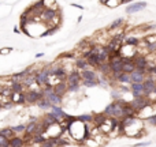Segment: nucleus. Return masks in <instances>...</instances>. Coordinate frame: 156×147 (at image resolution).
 <instances>
[{
  "label": "nucleus",
  "instance_id": "49",
  "mask_svg": "<svg viewBox=\"0 0 156 147\" xmlns=\"http://www.w3.org/2000/svg\"><path fill=\"white\" fill-rule=\"evenodd\" d=\"M2 109H3V103L0 102V110H2Z\"/></svg>",
  "mask_w": 156,
  "mask_h": 147
},
{
  "label": "nucleus",
  "instance_id": "31",
  "mask_svg": "<svg viewBox=\"0 0 156 147\" xmlns=\"http://www.w3.org/2000/svg\"><path fill=\"white\" fill-rule=\"evenodd\" d=\"M123 22H125V21H123V18H119V19H116V21H114V22H112L111 24H109V27H108V29H109V30L118 29V27H119V26H122V24H123Z\"/></svg>",
  "mask_w": 156,
  "mask_h": 147
},
{
  "label": "nucleus",
  "instance_id": "33",
  "mask_svg": "<svg viewBox=\"0 0 156 147\" xmlns=\"http://www.w3.org/2000/svg\"><path fill=\"white\" fill-rule=\"evenodd\" d=\"M144 42L145 44H156V33H153V34H148L147 37L144 38Z\"/></svg>",
  "mask_w": 156,
  "mask_h": 147
},
{
  "label": "nucleus",
  "instance_id": "15",
  "mask_svg": "<svg viewBox=\"0 0 156 147\" xmlns=\"http://www.w3.org/2000/svg\"><path fill=\"white\" fill-rule=\"evenodd\" d=\"M45 100H48V102L51 103V105L60 106V103H62V97H60V95H57V94H55V93H52L51 95H48Z\"/></svg>",
  "mask_w": 156,
  "mask_h": 147
},
{
  "label": "nucleus",
  "instance_id": "6",
  "mask_svg": "<svg viewBox=\"0 0 156 147\" xmlns=\"http://www.w3.org/2000/svg\"><path fill=\"white\" fill-rule=\"evenodd\" d=\"M55 16H57L56 8H44V11L41 12L40 18L43 19V22H51Z\"/></svg>",
  "mask_w": 156,
  "mask_h": 147
},
{
  "label": "nucleus",
  "instance_id": "36",
  "mask_svg": "<svg viewBox=\"0 0 156 147\" xmlns=\"http://www.w3.org/2000/svg\"><path fill=\"white\" fill-rule=\"evenodd\" d=\"M81 84L85 87H95L97 86V82H92V80H81Z\"/></svg>",
  "mask_w": 156,
  "mask_h": 147
},
{
  "label": "nucleus",
  "instance_id": "37",
  "mask_svg": "<svg viewBox=\"0 0 156 147\" xmlns=\"http://www.w3.org/2000/svg\"><path fill=\"white\" fill-rule=\"evenodd\" d=\"M60 57H62V59H74V57H75V53H74V52H67V53L60 54Z\"/></svg>",
  "mask_w": 156,
  "mask_h": 147
},
{
  "label": "nucleus",
  "instance_id": "5",
  "mask_svg": "<svg viewBox=\"0 0 156 147\" xmlns=\"http://www.w3.org/2000/svg\"><path fill=\"white\" fill-rule=\"evenodd\" d=\"M133 64L136 70H147L148 67V57L144 54H136L133 57Z\"/></svg>",
  "mask_w": 156,
  "mask_h": 147
},
{
  "label": "nucleus",
  "instance_id": "17",
  "mask_svg": "<svg viewBox=\"0 0 156 147\" xmlns=\"http://www.w3.org/2000/svg\"><path fill=\"white\" fill-rule=\"evenodd\" d=\"M107 120H108V119H107L103 113H97V114H93V120H92V121L95 122L97 127H100V125H103Z\"/></svg>",
  "mask_w": 156,
  "mask_h": 147
},
{
  "label": "nucleus",
  "instance_id": "1",
  "mask_svg": "<svg viewBox=\"0 0 156 147\" xmlns=\"http://www.w3.org/2000/svg\"><path fill=\"white\" fill-rule=\"evenodd\" d=\"M129 103H130V106L134 109L136 114H138L140 112L145 110V109L151 105V100H149V97H144V95H142V97H140V98H134V100Z\"/></svg>",
  "mask_w": 156,
  "mask_h": 147
},
{
  "label": "nucleus",
  "instance_id": "22",
  "mask_svg": "<svg viewBox=\"0 0 156 147\" xmlns=\"http://www.w3.org/2000/svg\"><path fill=\"white\" fill-rule=\"evenodd\" d=\"M101 4L112 8V7H118V5H120V4H125V2H123V0H103Z\"/></svg>",
  "mask_w": 156,
  "mask_h": 147
},
{
  "label": "nucleus",
  "instance_id": "25",
  "mask_svg": "<svg viewBox=\"0 0 156 147\" xmlns=\"http://www.w3.org/2000/svg\"><path fill=\"white\" fill-rule=\"evenodd\" d=\"M10 89H11V91L12 93H23V90H25V87H23V84L22 83H11L10 84Z\"/></svg>",
  "mask_w": 156,
  "mask_h": 147
},
{
  "label": "nucleus",
  "instance_id": "50",
  "mask_svg": "<svg viewBox=\"0 0 156 147\" xmlns=\"http://www.w3.org/2000/svg\"><path fill=\"white\" fill-rule=\"evenodd\" d=\"M153 93H155V94H156V86H155V89H153Z\"/></svg>",
  "mask_w": 156,
  "mask_h": 147
},
{
  "label": "nucleus",
  "instance_id": "23",
  "mask_svg": "<svg viewBox=\"0 0 156 147\" xmlns=\"http://www.w3.org/2000/svg\"><path fill=\"white\" fill-rule=\"evenodd\" d=\"M125 44H126V46H133V48H136V46L140 45V40L137 37H126Z\"/></svg>",
  "mask_w": 156,
  "mask_h": 147
},
{
  "label": "nucleus",
  "instance_id": "21",
  "mask_svg": "<svg viewBox=\"0 0 156 147\" xmlns=\"http://www.w3.org/2000/svg\"><path fill=\"white\" fill-rule=\"evenodd\" d=\"M22 84H23V87H30L33 86V84H36V79H34V74H29V75L26 76V78H23V80H22Z\"/></svg>",
  "mask_w": 156,
  "mask_h": 147
},
{
  "label": "nucleus",
  "instance_id": "28",
  "mask_svg": "<svg viewBox=\"0 0 156 147\" xmlns=\"http://www.w3.org/2000/svg\"><path fill=\"white\" fill-rule=\"evenodd\" d=\"M37 106L40 109H44V110H47V109H49L52 105L48 102V100H45V98H41V100L37 102Z\"/></svg>",
  "mask_w": 156,
  "mask_h": 147
},
{
  "label": "nucleus",
  "instance_id": "29",
  "mask_svg": "<svg viewBox=\"0 0 156 147\" xmlns=\"http://www.w3.org/2000/svg\"><path fill=\"white\" fill-rule=\"evenodd\" d=\"M41 147H57L56 144V138H49L41 144Z\"/></svg>",
  "mask_w": 156,
  "mask_h": 147
},
{
  "label": "nucleus",
  "instance_id": "48",
  "mask_svg": "<svg viewBox=\"0 0 156 147\" xmlns=\"http://www.w3.org/2000/svg\"><path fill=\"white\" fill-rule=\"evenodd\" d=\"M44 56V53H37V54H36V57H37V59H38V57H43Z\"/></svg>",
  "mask_w": 156,
  "mask_h": 147
},
{
  "label": "nucleus",
  "instance_id": "19",
  "mask_svg": "<svg viewBox=\"0 0 156 147\" xmlns=\"http://www.w3.org/2000/svg\"><path fill=\"white\" fill-rule=\"evenodd\" d=\"M134 70H136V67H134V64H133V59H131L129 63H123L122 72H125V74H127V75H130L131 72H134Z\"/></svg>",
  "mask_w": 156,
  "mask_h": 147
},
{
  "label": "nucleus",
  "instance_id": "34",
  "mask_svg": "<svg viewBox=\"0 0 156 147\" xmlns=\"http://www.w3.org/2000/svg\"><path fill=\"white\" fill-rule=\"evenodd\" d=\"M144 46L149 53H156V44H145L144 42Z\"/></svg>",
  "mask_w": 156,
  "mask_h": 147
},
{
  "label": "nucleus",
  "instance_id": "40",
  "mask_svg": "<svg viewBox=\"0 0 156 147\" xmlns=\"http://www.w3.org/2000/svg\"><path fill=\"white\" fill-rule=\"evenodd\" d=\"M10 52H12V48H2L0 49V54H8Z\"/></svg>",
  "mask_w": 156,
  "mask_h": 147
},
{
  "label": "nucleus",
  "instance_id": "2",
  "mask_svg": "<svg viewBox=\"0 0 156 147\" xmlns=\"http://www.w3.org/2000/svg\"><path fill=\"white\" fill-rule=\"evenodd\" d=\"M49 78H51V75H49V65H45V67L41 68L38 72L34 74L36 84H38V86H41V87H44L45 84L49 83Z\"/></svg>",
  "mask_w": 156,
  "mask_h": 147
},
{
  "label": "nucleus",
  "instance_id": "45",
  "mask_svg": "<svg viewBox=\"0 0 156 147\" xmlns=\"http://www.w3.org/2000/svg\"><path fill=\"white\" fill-rule=\"evenodd\" d=\"M71 5H74V7L79 8V10H84V7H82V5H79V4H77V3H71Z\"/></svg>",
  "mask_w": 156,
  "mask_h": 147
},
{
  "label": "nucleus",
  "instance_id": "3",
  "mask_svg": "<svg viewBox=\"0 0 156 147\" xmlns=\"http://www.w3.org/2000/svg\"><path fill=\"white\" fill-rule=\"evenodd\" d=\"M41 98H43V95H41L40 90L30 89L25 93V101H26V103H37Z\"/></svg>",
  "mask_w": 156,
  "mask_h": 147
},
{
  "label": "nucleus",
  "instance_id": "30",
  "mask_svg": "<svg viewBox=\"0 0 156 147\" xmlns=\"http://www.w3.org/2000/svg\"><path fill=\"white\" fill-rule=\"evenodd\" d=\"M79 89H81V84H78V83H67V91L78 93Z\"/></svg>",
  "mask_w": 156,
  "mask_h": 147
},
{
  "label": "nucleus",
  "instance_id": "16",
  "mask_svg": "<svg viewBox=\"0 0 156 147\" xmlns=\"http://www.w3.org/2000/svg\"><path fill=\"white\" fill-rule=\"evenodd\" d=\"M144 80H145V76L141 75V74L136 72V71L130 74V83H144Z\"/></svg>",
  "mask_w": 156,
  "mask_h": 147
},
{
  "label": "nucleus",
  "instance_id": "43",
  "mask_svg": "<svg viewBox=\"0 0 156 147\" xmlns=\"http://www.w3.org/2000/svg\"><path fill=\"white\" fill-rule=\"evenodd\" d=\"M151 142H144V143H136L134 147H145V146H149Z\"/></svg>",
  "mask_w": 156,
  "mask_h": 147
},
{
  "label": "nucleus",
  "instance_id": "39",
  "mask_svg": "<svg viewBox=\"0 0 156 147\" xmlns=\"http://www.w3.org/2000/svg\"><path fill=\"white\" fill-rule=\"evenodd\" d=\"M147 120H148V122H149L151 125H155V127H156V116H155V114H152V116H148Z\"/></svg>",
  "mask_w": 156,
  "mask_h": 147
},
{
  "label": "nucleus",
  "instance_id": "26",
  "mask_svg": "<svg viewBox=\"0 0 156 147\" xmlns=\"http://www.w3.org/2000/svg\"><path fill=\"white\" fill-rule=\"evenodd\" d=\"M77 119V121H79V122H90L93 120V116L92 114H81V116H77L75 117Z\"/></svg>",
  "mask_w": 156,
  "mask_h": 147
},
{
  "label": "nucleus",
  "instance_id": "46",
  "mask_svg": "<svg viewBox=\"0 0 156 147\" xmlns=\"http://www.w3.org/2000/svg\"><path fill=\"white\" fill-rule=\"evenodd\" d=\"M14 33H15V34H21V30H19V27H14Z\"/></svg>",
  "mask_w": 156,
  "mask_h": 147
},
{
  "label": "nucleus",
  "instance_id": "7",
  "mask_svg": "<svg viewBox=\"0 0 156 147\" xmlns=\"http://www.w3.org/2000/svg\"><path fill=\"white\" fill-rule=\"evenodd\" d=\"M148 5L147 2H137V3H131V4H129L127 7H126V14H134L137 12V11H141L144 10L145 7Z\"/></svg>",
  "mask_w": 156,
  "mask_h": 147
},
{
  "label": "nucleus",
  "instance_id": "35",
  "mask_svg": "<svg viewBox=\"0 0 156 147\" xmlns=\"http://www.w3.org/2000/svg\"><path fill=\"white\" fill-rule=\"evenodd\" d=\"M56 144H57V147H60V146H67V144H70V142L59 136V138H56Z\"/></svg>",
  "mask_w": 156,
  "mask_h": 147
},
{
  "label": "nucleus",
  "instance_id": "41",
  "mask_svg": "<svg viewBox=\"0 0 156 147\" xmlns=\"http://www.w3.org/2000/svg\"><path fill=\"white\" fill-rule=\"evenodd\" d=\"M111 97L114 98V101L120 100V97H119V93H118V91H114V90H112V91H111Z\"/></svg>",
  "mask_w": 156,
  "mask_h": 147
},
{
  "label": "nucleus",
  "instance_id": "42",
  "mask_svg": "<svg viewBox=\"0 0 156 147\" xmlns=\"http://www.w3.org/2000/svg\"><path fill=\"white\" fill-rule=\"evenodd\" d=\"M12 106H14V103L11 102V101H10V102H5V103H3V109H7V110H10V109L12 108Z\"/></svg>",
  "mask_w": 156,
  "mask_h": 147
},
{
  "label": "nucleus",
  "instance_id": "27",
  "mask_svg": "<svg viewBox=\"0 0 156 147\" xmlns=\"http://www.w3.org/2000/svg\"><path fill=\"white\" fill-rule=\"evenodd\" d=\"M59 27H60V26H52V27H48V29H47L44 33H41L40 37H41V38H44V37H48V35L55 34V31H56V30L59 29Z\"/></svg>",
  "mask_w": 156,
  "mask_h": 147
},
{
  "label": "nucleus",
  "instance_id": "10",
  "mask_svg": "<svg viewBox=\"0 0 156 147\" xmlns=\"http://www.w3.org/2000/svg\"><path fill=\"white\" fill-rule=\"evenodd\" d=\"M10 101L14 103V105H23V103H26V101H25V93H12V94L10 95Z\"/></svg>",
  "mask_w": 156,
  "mask_h": 147
},
{
  "label": "nucleus",
  "instance_id": "4",
  "mask_svg": "<svg viewBox=\"0 0 156 147\" xmlns=\"http://www.w3.org/2000/svg\"><path fill=\"white\" fill-rule=\"evenodd\" d=\"M142 86H144V93H142L144 97H149V95L153 93V89H155V86H156V80L153 79V76L148 75L147 78H145Z\"/></svg>",
  "mask_w": 156,
  "mask_h": 147
},
{
  "label": "nucleus",
  "instance_id": "14",
  "mask_svg": "<svg viewBox=\"0 0 156 147\" xmlns=\"http://www.w3.org/2000/svg\"><path fill=\"white\" fill-rule=\"evenodd\" d=\"M10 143V147H23L25 146V139L21 138V136H14L8 140Z\"/></svg>",
  "mask_w": 156,
  "mask_h": 147
},
{
  "label": "nucleus",
  "instance_id": "52",
  "mask_svg": "<svg viewBox=\"0 0 156 147\" xmlns=\"http://www.w3.org/2000/svg\"><path fill=\"white\" fill-rule=\"evenodd\" d=\"M155 116H156V113H155Z\"/></svg>",
  "mask_w": 156,
  "mask_h": 147
},
{
  "label": "nucleus",
  "instance_id": "47",
  "mask_svg": "<svg viewBox=\"0 0 156 147\" xmlns=\"http://www.w3.org/2000/svg\"><path fill=\"white\" fill-rule=\"evenodd\" d=\"M152 75H155V76H156V64L153 65V68H152Z\"/></svg>",
  "mask_w": 156,
  "mask_h": 147
},
{
  "label": "nucleus",
  "instance_id": "32",
  "mask_svg": "<svg viewBox=\"0 0 156 147\" xmlns=\"http://www.w3.org/2000/svg\"><path fill=\"white\" fill-rule=\"evenodd\" d=\"M11 131L15 133H23L25 132V124H19V125H15V127H11Z\"/></svg>",
  "mask_w": 156,
  "mask_h": 147
},
{
  "label": "nucleus",
  "instance_id": "13",
  "mask_svg": "<svg viewBox=\"0 0 156 147\" xmlns=\"http://www.w3.org/2000/svg\"><path fill=\"white\" fill-rule=\"evenodd\" d=\"M111 76H112V79H114V80H116L118 83H120V84L130 83V75H127V74H125V72L118 74V75H111Z\"/></svg>",
  "mask_w": 156,
  "mask_h": 147
},
{
  "label": "nucleus",
  "instance_id": "12",
  "mask_svg": "<svg viewBox=\"0 0 156 147\" xmlns=\"http://www.w3.org/2000/svg\"><path fill=\"white\" fill-rule=\"evenodd\" d=\"M81 75H79V71H71L70 74H67V79L66 82L67 83H78L81 84Z\"/></svg>",
  "mask_w": 156,
  "mask_h": 147
},
{
  "label": "nucleus",
  "instance_id": "51",
  "mask_svg": "<svg viewBox=\"0 0 156 147\" xmlns=\"http://www.w3.org/2000/svg\"><path fill=\"white\" fill-rule=\"evenodd\" d=\"M155 59H156V53H155Z\"/></svg>",
  "mask_w": 156,
  "mask_h": 147
},
{
  "label": "nucleus",
  "instance_id": "44",
  "mask_svg": "<svg viewBox=\"0 0 156 147\" xmlns=\"http://www.w3.org/2000/svg\"><path fill=\"white\" fill-rule=\"evenodd\" d=\"M120 90H122V91H130V87H127V86H125V84H122V86H120Z\"/></svg>",
  "mask_w": 156,
  "mask_h": 147
},
{
  "label": "nucleus",
  "instance_id": "24",
  "mask_svg": "<svg viewBox=\"0 0 156 147\" xmlns=\"http://www.w3.org/2000/svg\"><path fill=\"white\" fill-rule=\"evenodd\" d=\"M0 136H3V138L10 140V139L14 138L15 135H14V132L11 131V127H7V128H2V129H0Z\"/></svg>",
  "mask_w": 156,
  "mask_h": 147
},
{
  "label": "nucleus",
  "instance_id": "18",
  "mask_svg": "<svg viewBox=\"0 0 156 147\" xmlns=\"http://www.w3.org/2000/svg\"><path fill=\"white\" fill-rule=\"evenodd\" d=\"M97 70H99V72H100V75H104V76H109V75H111L108 63H103V64H100L97 67Z\"/></svg>",
  "mask_w": 156,
  "mask_h": 147
},
{
  "label": "nucleus",
  "instance_id": "9",
  "mask_svg": "<svg viewBox=\"0 0 156 147\" xmlns=\"http://www.w3.org/2000/svg\"><path fill=\"white\" fill-rule=\"evenodd\" d=\"M108 64H109V71H111V75H118V74H122V68H123L122 59H120V60H114V61H108Z\"/></svg>",
  "mask_w": 156,
  "mask_h": 147
},
{
  "label": "nucleus",
  "instance_id": "8",
  "mask_svg": "<svg viewBox=\"0 0 156 147\" xmlns=\"http://www.w3.org/2000/svg\"><path fill=\"white\" fill-rule=\"evenodd\" d=\"M79 75H81V79L82 80H92V82H97V72H96L95 70H90V68H88V70L85 71H81L79 72Z\"/></svg>",
  "mask_w": 156,
  "mask_h": 147
},
{
  "label": "nucleus",
  "instance_id": "20",
  "mask_svg": "<svg viewBox=\"0 0 156 147\" xmlns=\"http://www.w3.org/2000/svg\"><path fill=\"white\" fill-rule=\"evenodd\" d=\"M75 67H77V70L81 72V71L88 70V68H89V65H88L86 60H84L82 57H79V59H77V61H75Z\"/></svg>",
  "mask_w": 156,
  "mask_h": 147
},
{
  "label": "nucleus",
  "instance_id": "11",
  "mask_svg": "<svg viewBox=\"0 0 156 147\" xmlns=\"http://www.w3.org/2000/svg\"><path fill=\"white\" fill-rule=\"evenodd\" d=\"M54 93L60 95V97H63L67 93V82H59V83H56L54 86Z\"/></svg>",
  "mask_w": 156,
  "mask_h": 147
},
{
  "label": "nucleus",
  "instance_id": "38",
  "mask_svg": "<svg viewBox=\"0 0 156 147\" xmlns=\"http://www.w3.org/2000/svg\"><path fill=\"white\" fill-rule=\"evenodd\" d=\"M0 147H10V143H8V139L0 136Z\"/></svg>",
  "mask_w": 156,
  "mask_h": 147
}]
</instances>
